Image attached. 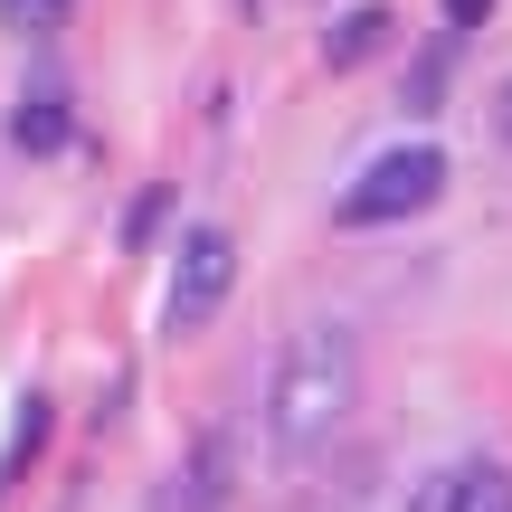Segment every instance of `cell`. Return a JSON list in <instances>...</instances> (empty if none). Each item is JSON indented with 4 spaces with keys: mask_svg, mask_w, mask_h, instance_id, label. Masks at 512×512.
<instances>
[{
    "mask_svg": "<svg viewBox=\"0 0 512 512\" xmlns=\"http://www.w3.org/2000/svg\"><path fill=\"white\" fill-rule=\"evenodd\" d=\"M162 219H171V181H152L143 200L124 209V247H152V228H162Z\"/></svg>",
    "mask_w": 512,
    "mask_h": 512,
    "instance_id": "30bf717a",
    "label": "cell"
},
{
    "mask_svg": "<svg viewBox=\"0 0 512 512\" xmlns=\"http://www.w3.org/2000/svg\"><path fill=\"white\" fill-rule=\"evenodd\" d=\"M228 285H238V238H228L219 219H200V228H181V247H171V294H162V323L181 332H209L228 313Z\"/></svg>",
    "mask_w": 512,
    "mask_h": 512,
    "instance_id": "3957f363",
    "label": "cell"
},
{
    "mask_svg": "<svg viewBox=\"0 0 512 512\" xmlns=\"http://www.w3.org/2000/svg\"><path fill=\"white\" fill-rule=\"evenodd\" d=\"M219 503H228V437H200V446H190V465L171 475L162 512H219Z\"/></svg>",
    "mask_w": 512,
    "mask_h": 512,
    "instance_id": "5b68a950",
    "label": "cell"
},
{
    "mask_svg": "<svg viewBox=\"0 0 512 512\" xmlns=\"http://www.w3.org/2000/svg\"><path fill=\"white\" fill-rule=\"evenodd\" d=\"M48 399H38V389H29V399H19V427H10V446H0V494H10V484H29V465L38 456H48Z\"/></svg>",
    "mask_w": 512,
    "mask_h": 512,
    "instance_id": "52a82bcc",
    "label": "cell"
},
{
    "mask_svg": "<svg viewBox=\"0 0 512 512\" xmlns=\"http://www.w3.org/2000/svg\"><path fill=\"white\" fill-rule=\"evenodd\" d=\"M446 512H512V475H503V465H465V475H446Z\"/></svg>",
    "mask_w": 512,
    "mask_h": 512,
    "instance_id": "9c48e42d",
    "label": "cell"
},
{
    "mask_svg": "<svg viewBox=\"0 0 512 512\" xmlns=\"http://www.w3.org/2000/svg\"><path fill=\"white\" fill-rule=\"evenodd\" d=\"M389 29H399V19H389V0H351V10H332V29H323V67H370V57L389 48Z\"/></svg>",
    "mask_w": 512,
    "mask_h": 512,
    "instance_id": "277c9868",
    "label": "cell"
},
{
    "mask_svg": "<svg viewBox=\"0 0 512 512\" xmlns=\"http://www.w3.org/2000/svg\"><path fill=\"white\" fill-rule=\"evenodd\" d=\"M67 133H76V114H67V95H57V86L19 95V114H10V143L19 152H67Z\"/></svg>",
    "mask_w": 512,
    "mask_h": 512,
    "instance_id": "8992f818",
    "label": "cell"
},
{
    "mask_svg": "<svg viewBox=\"0 0 512 512\" xmlns=\"http://www.w3.org/2000/svg\"><path fill=\"white\" fill-rule=\"evenodd\" d=\"M484 19H494V0H446V29H456V38L484 29Z\"/></svg>",
    "mask_w": 512,
    "mask_h": 512,
    "instance_id": "7c38bea8",
    "label": "cell"
},
{
    "mask_svg": "<svg viewBox=\"0 0 512 512\" xmlns=\"http://www.w3.org/2000/svg\"><path fill=\"white\" fill-rule=\"evenodd\" d=\"M446 67H456V29L427 38V48L408 57V114H437V105H446Z\"/></svg>",
    "mask_w": 512,
    "mask_h": 512,
    "instance_id": "ba28073f",
    "label": "cell"
},
{
    "mask_svg": "<svg viewBox=\"0 0 512 512\" xmlns=\"http://www.w3.org/2000/svg\"><path fill=\"white\" fill-rule=\"evenodd\" d=\"M494 124H503V143H512V86H503V105H494Z\"/></svg>",
    "mask_w": 512,
    "mask_h": 512,
    "instance_id": "4fadbf2b",
    "label": "cell"
},
{
    "mask_svg": "<svg viewBox=\"0 0 512 512\" xmlns=\"http://www.w3.org/2000/svg\"><path fill=\"white\" fill-rule=\"evenodd\" d=\"M437 190H446V152L437 143H399L332 200V219L342 228H399V219H418V209H437Z\"/></svg>",
    "mask_w": 512,
    "mask_h": 512,
    "instance_id": "7a4b0ae2",
    "label": "cell"
},
{
    "mask_svg": "<svg viewBox=\"0 0 512 512\" xmlns=\"http://www.w3.org/2000/svg\"><path fill=\"white\" fill-rule=\"evenodd\" d=\"M351 389H361V342H351L342 323L294 332L285 361H275V380H266V446H275V465L323 456V446L342 437V418H351Z\"/></svg>",
    "mask_w": 512,
    "mask_h": 512,
    "instance_id": "6da1fadb",
    "label": "cell"
},
{
    "mask_svg": "<svg viewBox=\"0 0 512 512\" xmlns=\"http://www.w3.org/2000/svg\"><path fill=\"white\" fill-rule=\"evenodd\" d=\"M10 29H67V0H0Z\"/></svg>",
    "mask_w": 512,
    "mask_h": 512,
    "instance_id": "8fae6325",
    "label": "cell"
}]
</instances>
